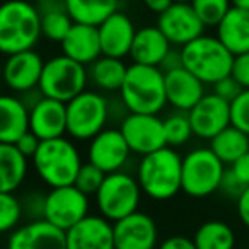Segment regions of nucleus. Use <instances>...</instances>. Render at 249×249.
Instances as JSON below:
<instances>
[{
    "label": "nucleus",
    "mask_w": 249,
    "mask_h": 249,
    "mask_svg": "<svg viewBox=\"0 0 249 249\" xmlns=\"http://www.w3.org/2000/svg\"><path fill=\"white\" fill-rule=\"evenodd\" d=\"M89 215V196L72 186L53 188L45 196V213L43 218L67 232Z\"/></svg>",
    "instance_id": "11"
},
{
    "label": "nucleus",
    "mask_w": 249,
    "mask_h": 249,
    "mask_svg": "<svg viewBox=\"0 0 249 249\" xmlns=\"http://www.w3.org/2000/svg\"><path fill=\"white\" fill-rule=\"evenodd\" d=\"M45 60L35 50L7 56L4 65V80L12 92L26 94L39 87Z\"/></svg>",
    "instance_id": "16"
},
{
    "label": "nucleus",
    "mask_w": 249,
    "mask_h": 249,
    "mask_svg": "<svg viewBox=\"0 0 249 249\" xmlns=\"http://www.w3.org/2000/svg\"><path fill=\"white\" fill-rule=\"evenodd\" d=\"M31 132L29 107L16 96L0 99V143L14 145L21 137Z\"/></svg>",
    "instance_id": "24"
},
{
    "label": "nucleus",
    "mask_w": 249,
    "mask_h": 249,
    "mask_svg": "<svg viewBox=\"0 0 249 249\" xmlns=\"http://www.w3.org/2000/svg\"><path fill=\"white\" fill-rule=\"evenodd\" d=\"M231 121L235 128L249 135V89H244L231 103Z\"/></svg>",
    "instance_id": "36"
},
{
    "label": "nucleus",
    "mask_w": 249,
    "mask_h": 249,
    "mask_svg": "<svg viewBox=\"0 0 249 249\" xmlns=\"http://www.w3.org/2000/svg\"><path fill=\"white\" fill-rule=\"evenodd\" d=\"M106 176L107 174L104 173V171H101L99 167H96L90 162H86L80 167L79 174H77V179L73 184H75L82 193H86L87 196H90V195L96 196V193L101 190Z\"/></svg>",
    "instance_id": "35"
},
{
    "label": "nucleus",
    "mask_w": 249,
    "mask_h": 249,
    "mask_svg": "<svg viewBox=\"0 0 249 249\" xmlns=\"http://www.w3.org/2000/svg\"><path fill=\"white\" fill-rule=\"evenodd\" d=\"M130 150L120 128H104L89 142L87 162L94 164L106 174L120 173L128 160Z\"/></svg>",
    "instance_id": "13"
},
{
    "label": "nucleus",
    "mask_w": 249,
    "mask_h": 249,
    "mask_svg": "<svg viewBox=\"0 0 249 249\" xmlns=\"http://www.w3.org/2000/svg\"><path fill=\"white\" fill-rule=\"evenodd\" d=\"M111 116V104L103 94L84 90L67 103V135L73 140H92L99 135Z\"/></svg>",
    "instance_id": "6"
},
{
    "label": "nucleus",
    "mask_w": 249,
    "mask_h": 249,
    "mask_svg": "<svg viewBox=\"0 0 249 249\" xmlns=\"http://www.w3.org/2000/svg\"><path fill=\"white\" fill-rule=\"evenodd\" d=\"M157 28L164 33L174 48H183L203 36L205 24L191 4H173L157 18Z\"/></svg>",
    "instance_id": "12"
},
{
    "label": "nucleus",
    "mask_w": 249,
    "mask_h": 249,
    "mask_svg": "<svg viewBox=\"0 0 249 249\" xmlns=\"http://www.w3.org/2000/svg\"><path fill=\"white\" fill-rule=\"evenodd\" d=\"M190 121L195 137L201 140H213L220 132L231 126V103L217 94H205L203 99L190 111Z\"/></svg>",
    "instance_id": "14"
},
{
    "label": "nucleus",
    "mask_w": 249,
    "mask_h": 249,
    "mask_svg": "<svg viewBox=\"0 0 249 249\" xmlns=\"http://www.w3.org/2000/svg\"><path fill=\"white\" fill-rule=\"evenodd\" d=\"M217 38L234 56L249 52V11L232 7L217 26Z\"/></svg>",
    "instance_id": "25"
},
{
    "label": "nucleus",
    "mask_w": 249,
    "mask_h": 249,
    "mask_svg": "<svg viewBox=\"0 0 249 249\" xmlns=\"http://www.w3.org/2000/svg\"><path fill=\"white\" fill-rule=\"evenodd\" d=\"M142 2L150 12H156L157 16H160L162 12H166L167 9L174 4L173 0H142Z\"/></svg>",
    "instance_id": "45"
},
{
    "label": "nucleus",
    "mask_w": 249,
    "mask_h": 249,
    "mask_svg": "<svg viewBox=\"0 0 249 249\" xmlns=\"http://www.w3.org/2000/svg\"><path fill=\"white\" fill-rule=\"evenodd\" d=\"M142 193L157 201L171 200L183 191V157L171 147L143 156L137 167Z\"/></svg>",
    "instance_id": "1"
},
{
    "label": "nucleus",
    "mask_w": 249,
    "mask_h": 249,
    "mask_svg": "<svg viewBox=\"0 0 249 249\" xmlns=\"http://www.w3.org/2000/svg\"><path fill=\"white\" fill-rule=\"evenodd\" d=\"M210 149L225 166H232L235 160L249 152V135L231 124L213 140H210Z\"/></svg>",
    "instance_id": "30"
},
{
    "label": "nucleus",
    "mask_w": 249,
    "mask_h": 249,
    "mask_svg": "<svg viewBox=\"0 0 249 249\" xmlns=\"http://www.w3.org/2000/svg\"><path fill=\"white\" fill-rule=\"evenodd\" d=\"M120 96L128 113L159 114L167 104L166 73L159 67L132 63Z\"/></svg>",
    "instance_id": "3"
},
{
    "label": "nucleus",
    "mask_w": 249,
    "mask_h": 249,
    "mask_svg": "<svg viewBox=\"0 0 249 249\" xmlns=\"http://www.w3.org/2000/svg\"><path fill=\"white\" fill-rule=\"evenodd\" d=\"M67 249H116L113 224L103 215H87L67 231Z\"/></svg>",
    "instance_id": "19"
},
{
    "label": "nucleus",
    "mask_w": 249,
    "mask_h": 249,
    "mask_svg": "<svg viewBox=\"0 0 249 249\" xmlns=\"http://www.w3.org/2000/svg\"><path fill=\"white\" fill-rule=\"evenodd\" d=\"M33 166L38 176L53 190L72 186L75 183L77 174L82 167V159L72 140L60 137L41 142L38 152L33 157Z\"/></svg>",
    "instance_id": "4"
},
{
    "label": "nucleus",
    "mask_w": 249,
    "mask_h": 249,
    "mask_svg": "<svg viewBox=\"0 0 249 249\" xmlns=\"http://www.w3.org/2000/svg\"><path fill=\"white\" fill-rule=\"evenodd\" d=\"M164 130H166L167 147L184 145L195 135L191 128L190 114L184 111H174L173 114H169L164 120Z\"/></svg>",
    "instance_id": "32"
},
{
    "label": "nucleus",
    "mask_w": 249,
    "mask_h": 249,
    "mask_svg": "<svg viewBox=\"0 0 249 249\" xmlns=\"http://www.w3.org/2000/svg\"><path fill=\"white\" fill-rule=\"evenodd\" d=\"M173 48L174 46L167 41L164 33L157 26H145L137 31L130 58L139 65L160 67Z\"/></svg>",
    "instance_id": "23"
},
{
    "label": "nucleus",
    "mask_w": 249,
    "mask_h": 249,
    "mask_svg": "<svg viewBox=\"0 0 249 249\" xmlns=\"http://www.w3.org/2000/svg\"><path fill=\"white\" fill-rule=\"evenodd\" d=\"M97 31H99L103 55L123 60L124 56H130L133 39L139 29H135V24L128 16L118 11L101 26H97Z\"/></svg>",
    "instance_id": "18"
},
{
    "label": "nucleus",
    "mask_w": 249,
    "mask_h": 249,
    "mask_svg": "<svg viewBox=\"0 0 249 249\" xmlns=\"http://www.w3.org/2000/svg\"><path fill=\"white\" fill-rule=\"evenodd\" d=\"M41 31V16L28 0H7L0 9V50L7 56L29 52L36 46Z\"/></svg>",
    "instance_id": "2"
},
{
    "label": "nucleus",
    "mask_w": 249,
    "mask_h": 249,
    "mask_svg": "<svg viewBox=\"0 0 249 249\" xmlns=\"http://www.w3.org/2000/svg\"><path fill=\"white\" fill-rule=\"evenodd\" d=\"M191 7L195 9L205 28H213V26L217 28L232 9V2L231 0H193Z\"/></svg>",
    "instance_id": "33"
},
{
    "label": "nucleus",
    "mask_w": 249,
    "mask_h": 249,
    "mask_svg": "<svg viewBox=\"0 0 249 249\" xmlns=\"http://www.w3.org/2000/svg\"><path fill=\"white\" fill-rule=\"evenodd\" d=\"M65 4L73 22L96 28L118 12V0H65Z\"/></svg>",
    "instance_id": "29"
},
{
    "label": "nucleus",
    "mask_w": 249,
    "mask_h": 249,
    "mask_svg": "<svg viewBox=\"0 0 249 249\" xmlns=\"http://www.w3.org/2000/svg\"><path fill=\"white\" fill-rule=\"evenodd\" d=\"M174 4H191L193 0H173Z\"/></svg>",
    "instance_id": "47"
},
{
    "label": "nucleus",
    "mask_w": 249,
    "mask_h": 249,
    "mask_svg": "<svg viewBox=\"0 0 249 249\" xmlns=\"http://www.w3.org/2000/svg\"><path fill=\"white\" fill-rule=\"evenodd\" d=\"M237 215L242 224L249 229V188H246L241 196L237 198Z\"/></svg>",
    "instance_id": "44"
},
{
    "label": "nucleus",
    "mask_w": 249,
    "mask_h": 249,
    "mask_svg": "<svg viewBox=\"0 0 249 249\" xmlns=\"http://www.w3.org/2000/svg\"><path fill=\"white\" fill-rule=\"evenodd\" d=\"M205 84L184 67L166 72L167 104L176 111L190 113L205 96Z\"/></svg>",
    "instance_id": "21"
},
{
    "label": "nucleus",
    "mask_w": 249,
    "mask_h": 249,
    "mask_svg": "<svg viewBox=\"0 0 249 249\" xmlns=\"http://www.w3.org/2000/svg\"><path fill=\"white\" fill-rule=\"evenodd\" d=\"M7 249H67V232L45 218L14 229Z\"/></svg>",
    "instance_id": "17"
},
{
    "label": "nucleus",
    "mask_w": 249,
    "mask_h": 249,
    "mask_svg": "<svg viewBox=\"0 0 249 249\" xmlns=\"http://www.w3.org/2000/svg\"><path fill=\"white\" fill-rule=\"evenodd\" d=\"M26 174L28 157L12 143H0V193H14Z\"/></svg>",
    "instance_id": "27"
},
{
    "label": "nucleus",
    "mask_w": 249,
    "mask_h": 249,
    "mask_svg": "<svg viewBox=\"0 0 249 249\" xmlns=\"http://www.w3.org/2000/svg\"><path fill=\"white\" fill-rule=\"evenodd\" d=\"M246 188L242 186L241 183H239L237 178L232 174L231 169H225V174H224V179H222V184H220V191L224 195H227V196H234L235 200H237L239 196L242 195V191H244Z\"/></svg>",
    "instance_id": "39"
},
{
    "label": "nucleus",
    "mask_w": 249,
    "mask_h": 249,
    "mask_svg": "<svg viewBox=\"0 0 249 249\" xmlns=\"http://www.w3.org/2000/svg\"><path fill=\"white\" fill-rule=\"evenodd\" d=\"M229 169L232 171V174L237 178L239 183H241L242 186L249 188V152L244 154L241 159L235 160Z\"/></svg>",
    "instance_id": "41"
},
{
    "label": "nucleus",
    "mask_w": 249,
    "mask_h": 249,
    "mask_svg": "<svg viewBox=\"0 0 249 249\" xmlns=\"http://www.w3.org/2000/svg\"><path fill=\"white\" fill-rule=\"evenodd\" d=\"M140 196H142V188L137 178L120 171L106 176L101 190L96 193V203L99 213L114 224L139 212Z\"/></svg>",
    "instance_id": "8"
},
{
    "label": "nucleus",
    "mask_w": 249,
    "mask_h": 249,
    "mask_svg": "<svg viewBox=\"0 0 249 249\" xmlns=\"http://www.w3.org/2000/svg\"><path fill=\"white\" fill-rule=\"evenodd\" d=\"M183 67L205 86H215L232 73L235 56L220 43L217 36H200L181 48Z\"/></svg>",
    "instance_id": "5"
},
{
    "label": "nucleus",
    "mask_w": 249,
    "mask_h": 249,
    "mask_svg": "<svg viewBox=\"0 0 249 249\" xmlns=\"http://www.w3.org/2000/svg\"><path fill=\"white\" fill-rule=\"evenodd\" d=\"M193 241L198 249H234L235 234L225 222L208 220L198 227Z\"/></svg>",
    "instance_id": "31"
},
{
    "label": "nucleus",
    "mask_w": 249,
    "mask_h": 249,
    "mask_svg": "<svg viewBox=\"0 0 249 249\" xmlns=\"http://www.w3.org/2000/svg\"><path fill=\"white\" fill-rule=\"evenodd\" d=\"M181 67H183V56H181V50L173 48L169 52V55L164 58L162 65H160L159 69L166 73V72H171V70L181 69Z\"/></svg>",
    "instance_id": "43"
},
{
    "label": "nucleus",
    "mask_w": 249,
    "mask_h": 249,
    "mask_svg": "<svg viewBox=\"0 0 249 249\" xmlns=\"http://www.w3.org/2000/svg\"><path fill=\"white\" fill-rule=\"evenodd\" d=\"M231 2H232V7L249 11V0H231Z\"/></svg>",
    "instance_id": "46"
},
{
    "label": "nucleus",
    "mask_w": 249,
    "mask_h": 249,
    "mask_svg": "<svg viewBox=\"0 0 249 249\" xmlns=\"http://www.w3.org/2000/svg\"><path fill=\"white\" fill-rule=\"evenodd\" d=\"M31 132L41 142L67 135V104L43 96L29 109Z\"/></svg>",
    "instance_id": "20"
},
{
    "label": "nucleus",
    "mask_w": 249,
    "mask_h": 249,
    "mask_svg": "<svg viewBox=\"0 0 249 249\" xmlns=\"http://www.w3.org/2000/svg\"><path fill=\"white\" fill-rule=\"evenodd\" d=\"M159 249H198L195 246V241L184 235H173L167 237L162 244L159 246Z\"/></svg>",
    "instance_id": "42"
},
{
    "label": "nucleus",
    "mask_w": 249,
    "mask_h": 249,
    "mask_svg": "<svg viewBox=\"0 0 249 249\" xmlns=\"http://www.w3.org/2000/svg\"><path fill=\"white\" fill-rule=\"evenodd\" d=\"M126 72H128V65L123 60L111 58V56L104 55L87 67L89 82L99 90H104V92L121 90Z\"/></svg>",
    "instance_id": "28"
},
{
    "label": "nucleus",
    "mask_w": 249,
    "mask_h": 249,
    "mask_svg": "<svg viewBox=\"0 0 249 249\" xmlns=\"http://www.w3.org/2000/svg\"><path fill=\"white\" fill-rule=\"evenodd\" d=\"M14 145L18 147V149L21 150V152L24 154L28 159H29V157L33 159V157H35V154L38 152L39 145H41V140H39L33 132H29V133H26L24 137H21V139H19Z\"/></svg>",
    "instance_id": "40"
},
{
    "label": "nucleus",
    "mask_w": 249,
    "mask_h": 249,
    "mask_svg": "<svg viewBox=\"0 0 249 249\" xmlns=\"http://www.w3.org/2000/svg\"><path fill=\"white\" fill-rule=\"evenodd\" d=\"M22 212L24 207L14 193H0V231L9 232L18 227Z\"/></svg>",
    "instance_id": "34"
},
{
    "label": "nucleus",
    "mask_w": 249,
    "mask_h": 249,
    "mask_svg": "<svg viewBox=\"0 0 249 249\" xmlns=\"http://www.w3.org/2000/svg\"><path fill=\"white\" fill-rule=\"evenodd\" d=\"M36 7L41 16L43 36L48 41L62 43L75 24L67 9L65 0H38Z\"/></svg>",
    "instance_id": "26"
},
{
    "label": "nucleus",
    "mask_w": 249,
    "mask_h": 249,
    "mask_svg": "<svg viewBox=\"0 0 249 249\" xmlns=\"http://www.w3.org/2000/svg\"><path fill=\"white\" fill-rule=\"evenodd\" d=\"M225 164L212 149H195L183 157V191L188 196L205 198L220 190Z\"/></svg>",
    "instance_id": "9"
},
{
    "label": "nucleus",
    "mask_w": 249,
    "mask_h": 249,
    "mask_svg": "<svg viewBox=\"0 0 249 249\" xmlns=\"http://www.w3.org/2000/svg\"><path fill=\"white\" fill-rule=\"evenodd\" d=\"M231 75L241 84L242 89H249V52L235 56Z\"/></svg>",
    "instance_id": "38"
},
{
    "label": "nucleus",
    "mask_w": 249,
    "mask_h": 249,
    "mask_svg": "<svg viewBox=\"0 0 249 249\" xmlns=\"http://www.w3.org/2000/svg\"><path fill=\"white\" fill-rule=\"evenodd\" d=\"M120 130L132 154L137 156H149L167 147L164 120L157 114L126 113L121 118Z\"/></svg>",
    "instance_id": "10"
},
{
    "label": "nucleus",
    "mask_w": 249,
    "mask_h": 249,
    "mask_svg": "<svg viewBox=\"0 0 249 249\" xmlns=\"http://www.w3.org/2000/svg\"><path fill=\"white\" fill-rule=\"evenodd\" d=\"M60 46H62V55L69 56V58L75 60L86 67H89L99 56H103L99 31L96 26L75 22L69 31V35L65 36V39L60 43Z\"/></svg>",
    "instance_id": "22"
},
{
    "label": "nucleus",
    "mask_w": 249,
    "mask_h": 249,
    "mask_svg": "<svg viewBox=\"0 0 249 249\" xmlns=\"http://www.w3.org/2000/svg\"><path fill=\"white\" fill-rule=\"evenodd\" d=\"M116 249H156L157 225L150 215L135 212L113 224Z\"/></svg>",
    "instance_id": "15"
},
{
    "label": "nucleus",
    "mask_w": 249,
    "mask_h": 249,
    "mask_svg": "<svg viewBox=\"0 0 249 249\" xmlns=\"http://www.w3.org/2000/svg\"><path fill=\"white\" fill-rule=\"evenodd\" d=\"M87 82L89 75L86 65L65 55H58L45 62L38 89L45 97L67 104L86 90Z\"/></svg>",
    "instance_id": "7"
},
{
    "label": "nucleus",
    "mask_w": 249,
    "mask_h": 249,
    "mask_svg": "<svg viewBox=\"0 0 249 249\" xmlns=\"http://www.w3.org/2000/svg\"><path fill=\"white\" fill-rule=\"evenodd\" d=\"M242 90L244 89L241 87V84H239L232 75L218 80V82L213 86V94H217L218 97H222V99L227 101V103H232L234 99H237L239 94H241Z\"/></svg>",
    "instance_id": "37"
}]
</instances>
